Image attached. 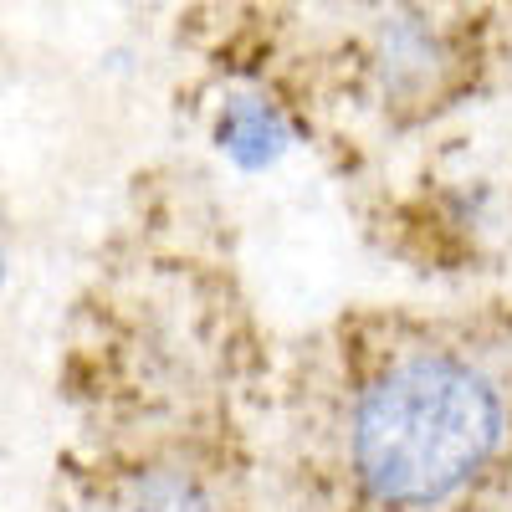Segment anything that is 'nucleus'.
Segmentation results:
<instances>
[{
	"label": "nucleus",
	"instance_id": "nucleus-1",
	"mask_svg": "<svg viewBox=\"0 0 512 512\" xmlns=\"http://www.w3.org/2000/svg\"><path fill=\"white\" fill-rule=\"evenodd\" d=\"M512 451L507 384L461 349H400L349 400V487L374 512H446Z\"/></svg>",
	"mask_w": 512,
	"mask_h": 512
},
{
	"label": "nucleus",
	"instance_id": "nucleus-2",
	"mask_svg": "<svg viewBox=\"0 0 512 512\" xmlns=\"http://www.w3.org/2000/svg\"><path fill=\"white\" fill-rule=\"evenodd\" d=\"M123 512H226L216 487H210L200 472H185V466H169V472H149L134 497H128Z\"/></svg>",
	"mask_w": 512,
	"mask_h": 512
}]
</instances>
